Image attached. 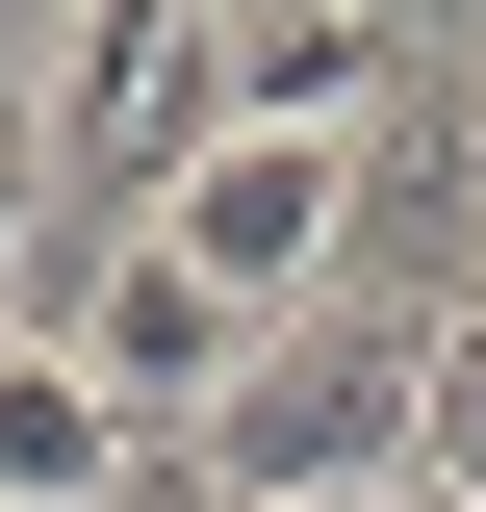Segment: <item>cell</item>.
Listing matches in <instances>:
<instances>
[{
	"mask_svg": "<svg viewBox=\"0 0 486 512\" xmlns=\"http://www.w3.org/2000/svg\"><path fill=\"white\" fill-rule=\"evenodd\" d=\"M180 436H128V384L77 333H0V512H128Z\"/></svg>",
	"mask_w": 486,
	"mask_h": 512,
	"instance_id": "obj_1",
	"label": "cell"
}]
</instances>
